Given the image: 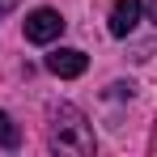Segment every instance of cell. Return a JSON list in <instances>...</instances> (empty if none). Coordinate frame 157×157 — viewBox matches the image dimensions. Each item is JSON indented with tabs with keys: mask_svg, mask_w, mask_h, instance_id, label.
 Here are the masks:
<instances>
[{
	"mask_svg": "<svg viewBox=\"0 0 157 157\" xmlns=\"http://www.w3.org/2000/svg\"><path fill=\"white\" fill-rule=\"evenodd\" d=\"M47 119H51V123H47V132H51V149H59V153H72V157H89L94 149H98L89 119H85V115H81L72 102H55Z\"/></svg>",
	"mask_w": 157,
	"mask_h": 157,
	"instance_id": "1",
	"label": "cell"
},
{
	"mask_svg": "<svg viewBox=\"0 0 157 157\" xmlns=\"http://www.w3.org/2000/svg\"><path fill=\"white\" fill-rule=\"evenodd\" d=\"M59 34H64V17H59L55 9H34V13L26 17V38L30 43L43 47V43H55Z\"/></svg>",
	"mask_w": 157,
	"mask_h": 157,
	"instance_id": "2",
	"label": "cell"
},
{
	"mask_svg": "<svg viewBox=\"0 0 157 157\" xmlns=\"http://www.w3.org/2000/svg\"><path fill=\"white\" fill-rule=\"evenodd\" d=\"M85 68H89V59H85V51H77V47H59V51L47 55V72H55L59 81L81 77Z\"/></svg>",
	"mask_w": 157,
	"mask_h": 157,
	"instance_id": "3",
	"label": "cell"
},
{
	"mask_svg": "<svg viewBox=\"0 0 157 157\" xmlns=\"http://www.w3.org/2000/svg\"><path fill=\"white\" fill-rule=\"evenodd\" d=\"M140 13H144L140 0H115L110 4V34L115 38H128L132 30L140 26Z\"/></svg>",
	"mask_w": 157,
	"mask_h": 157,
	"instance_id": "4",
	"label": "cell"
},
{
	"mask_svg": "<svg viewBox=\"0 0 157 157\" xmlns=\"http://www.w3.org/2000/svg\"><path fill=\"white\" fill-rule=\"evenodd\" d=\"M21 144V132H17V123L0 110V149H17Z\"/></svg>",
	"mask_w": 157,
	"mask_h": 157,
	"instance_id": "5",
	"label": "cell"
},
{
	"mask_svg": "<svg viewBox=\"0 0 157 157\" xmlns=\"http://www.w3.org/2000/svg\"><path fill=\"white\" fill-rule=\"evenodd\" d=\"M106 94H110V98H132V94H136V85H132V81H115Z\"/></svg>",
	"mask_w": 157,
	"mask_h": 157,
	"instance_id": "6",
	"label": "cell"
},
{
	"mask_svg": "<svg viewBox=\"0 0 157 157\" xmlns=\"http://www.w3.org/2000/svg\"><path fill=\"white\" fill-rule=\"evenodd\" d=\"M17 4H21V0H0V17H4V13H13Z\"/></svg>",
	"mask_w": 157,
	"mask_h": 157,
	"instance_id": "7",
	"label": "cell"
},
{
	"mask_svg": "<svg viewBox=\"0 0 157 157\" xmlns=\"http://www.w3.org/2000/svg\"><path fill=\"white\" fill-rule=\"evenodd\" d=\"M149 13H153V21H157V0H153V4H149Z\"/></svg>",
	"mask_w": 157,
	"mask_h": 157,
	"instance_id": "8",
	"label": "cell"
}]
</instances>
